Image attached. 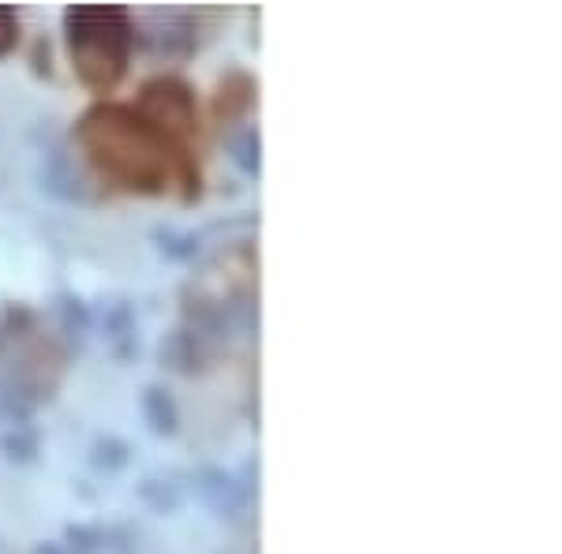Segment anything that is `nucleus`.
<instances>
[{
  "mask_svg": "<svg viewBox=\"0 0 562 554\" xmlns=\"http://www.w3.org/2000/svg\"><path fill=\"white\" fill-rule=\"evenodd\" d=\"M143 416H147V423H150L154 434H177L180 416H177L173 397H169L166 389H158V386L143 389Z\"/></svg>",
  "mask_w": 562,
  "mask_h": 554,
  "instance_id": "3",
  "label": "nucleus"
},
{
  "mask_svg": "<svg viewBox=\"0 0 562 554\" xmlns=\"http://www.w3.org/2000/svg\"><path fill=\"white\" fill-rule=\"evenodd\" d=\"M195 490L203 498V506L217 517H240L244 506H248V495L233 476H225L222 468H199L195 476Z\"/></svg>",
  "mask_w": 562,
  "mask_h": 554,
  "instance_id": "2",
  "label": "nucleus"
},
{
  "mask_svg": "<svg viewBox=\"0 0 562 554\" xmlns=\"http://www.w3.org/2000/svg\"><path fill=\"white\" fill-rule=\"evenodd\" d=\"M65 31L79 76L90 87H113L124 76L132 49L128 12L116 4H79L65 12Z\"/></svg>",
  "mask_w": 562,
  "mask_h": 554,
  "instance_id": "1",
  "label": "nucleus"
},
{
  "mask_svg": "<svg viewBox=\"0 0 562 554\" xmlns=\"http://www.w3.org/2000/svg\"><path fill=\"white\" fill-rule=\"evenodd\" d=\"M20 42V20L8 4H0V57H4L12 45Z\"/></svg>",
  "mask_w": 562,
  "mask_h": 554,
  "instance_id": "5",
  "label": "nucleus"
},
{
  "mask_svg": "<svg viewBox=\"0 0 562 554\" xmlns=\"http://www.w3.org/2000/svg\"><path fill=\"white\" fill-rule=\"evenodd\" d=\"M233 158L244 172H259V132L244 128L237 139H233Z\"/></svg>",
  "mask_w": 562,
  "mask_h": 554,
  "instance_id": "4",
  "label": "nucleus"
}]
</instances>
